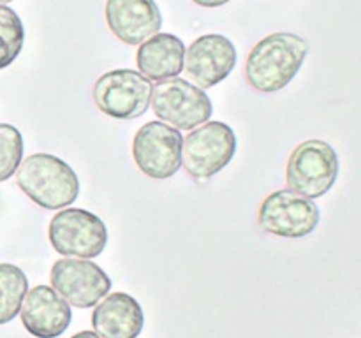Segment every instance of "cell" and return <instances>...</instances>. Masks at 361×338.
I'll return each mask as SVG.
<instances>
[{
	"label": "cell",
	"instance_id": "cell-5",
	"mask_svg": "<svg viewBox=\"0 0 361 338\" xmlns=\"http://www.w3.org/2000/svg\"><path fill=\"white\" fill-rule=\"evenodd\" d=\"M48 238L60 256L94 259L106 249L108 227L92 211L62 208L49 222Z\"/></svg>",
	"mask_w": 361,
	"mask_h": 338
},
{
	"label": "cell",
	"instance_id": "cell-19",
	"mask_svg": "<svg viewBox=\"0 0 361 338\" xmlns=\"http://www.w3.org/2000/svg\"><path fill=\"white\" fill-rule=\"evenodd\" d=\"M192 2L196 4V6L214 9V7H221V6H224V4L231 2V0H192Z\"/></svg>",
	"mask_w": 361,
	"mask_h": 338
},
{
	"label": "cell",
	"instance_id": "cell-15",
	"mask_svg": "<svg viewBox=\"0 0 361 338\" xmlns=\"http://www.w3.org/2000/svg\"><path fill=\"white\" fill-rule=\"evenodd\" d=\"M185 60V44L173 34H161L148 37L137 49V69L150 81H164L180 76Z\"/></svg>",
	"mask_w": 361,
	"mask_h": 338
},
{
	"label": "cell",
	"instance_id": "cell-6",
	"mask_svg": "<svg viewBox=\"0 0 361 338\" xmlns=\"http://www.w3.org/2000/svg\"><path fill=\"white\" fill-rule=\"evenodd\" d=\"M154 84L133 69H115L102 74L94 84L92 97L101 113L116 120L140 118L150 108Z\"/></svg>",
	"mask_w": 361,
	"mask_h": 338
},
{
	"label": "cell",
	"instance_id": "cell-11",
	"mask_svg": "<svg viewBox=\"0 0 361 338\" xmlns=\"http://www.w3.org/2000/svg\"><path fill=\"white\" fill-rule=\"evenodd\" d=\"M236 65V48L221 34H207L197 37L185 49V67L190 80L200 88H212L231 74Z\"/></svg>",
	"mask_w": 361,
	"mask_h": 338
},
{
	"label": "cell",
	"instance_id": "cell-13",
	"mask_svg": "<svg viewBox=\"0 0 361 338\" xmlns=\"http://www.w3.org/2000/svg\"><path fill=\"white\" fill-rule=\"evenodd\" d=\"M104 16L111 34L130 46L141 44L162 28L155 0H106Z\"/></svg>",
	"mask_w": 361,
	"mask_h": 338
},
{
	"label": "cell",
	"instance_id": "cell-8",
	"mask_svg": "<svg viewBox=\"0 0 361 338\" xmlns=\"http://www.w3.org/2000/svg\"><path fill=\"white\" fill-rule=\"evenodd\" d=\"M183 136L178 129L154 120L140 127L133 141L137 169L148 178L168 180L182 168Z\"/></svg>",
	"mask_w": 361,
	"mask_h": 338
},
{
	"label": "cell",
	"instance_id": "cell-4",
	"mask_svg": "<svg viewBox=\"0 0 361 338\" xmlns=\"http://www.w3.org/2000/svg\"><path fill=\"white\" fill-rule=\"evenodd\" d=\"M236 154V134L224 122H204L183 137L182 165L197 182L221 173Z\"/></svg>",
	"mask_w": 361,
	"mask_h": 338
},
{
	"label": "cell",
	"instance_id": "cell-12",
	"mask_svg": "<svg viewBox=\"0 0 361 338\" xmlns=\"http://www.w3.org/2000/svg\"><path fill=\"white\" fill-rule=\"evenodd\" d=\"M21 323L35 338H56L69 327L73 312L59 292L49 285H35L21 303Z\"/></svg>",
	"mask_w": 361,
	"mask_h": 338
},
{
	"label": "cell",
	"instance_id": "cell-10",
	"mask_svg": "<svg viewBox=\"0 0 361 338\" xmlns=\"http://www.w3.org/2000/svg\"><path fill=\"white\" fill-rule=\"evenodd\" d=\"M51 287L76 308H92L109 291L111 278L99 264L88 259H59L49 273Z\"/></svg>",
	"mask_w": 361,
	"mask_h": 338
},
{
	"label": "cell",
	"instance_id": "cell-18",
	"mask_svg": "<svg viewBox=\"0 0 361 338\" xmlns=\"http://www.w3.org/2000/svg\"><path fill=\"white\" fill-rule=\"evenodd\" d=\"M23 136L11 123H0V182H6L16 173L23 161Z\"/></svg>",
	"mask_w": 361,
	"mask_h": 338
},
{
	"label": "cell",
	"instance_id": "cell-16",
	"mask_svg": "<svg viewBox=\"0 0 361 338\" xmlns=\"http://www.w3.org/2000/svg\"><path fill=\"white\" fill-rule=\"evenodd\" d=\"M27 291L28 280L23 270L14 264L0 263V324H7L20 313Z\"/></svg>",
	"mask_w": 361,
	"mask_h": 338
},
{
	"label": "cell",
	"instance_id": "cell-1",
	"mask_svg": "<svg viewBox=\"0 0 361 338\" xmlns=\"http://www.w3.org/2000/svg\"><path fill=\"white\" fill-rule=\"evenodd\" d=\"M309 44L291 32H277L261 39L245 62V80L263 94H274L288 87L305 62Z\"/></svg>",
	"mask_w": 361,
	"mask_h": 338
},
{
	"label": "cell",
	"instance_id": "cell-3",
	"mask_svg": "<svg viewBox=\"0 0 361 338\" xmlns=\"http://www.w3.org/2000/svg\"><path fill=\"white\" fill-rule=\"evenodd\" d=\"M338 176V157L331 144L321 139L303 141L293 150L286 165V182L293 192L309 199L330 192Z\"/></svg>",
	"mask_w": 361,
	"mask_h": 338
},
{
	"label": "cell",
	"instance_id": "cell-7",
	"mask_svg": "<svg viewBox=\"0 0 361 338\" xmlns=\"http://www.w3.org/2000/svg\"><path fill=\"white\" fill-rule=\"evenodd\" d=\"M150 102L161 122L182 130L196 129L214 113L207 92L178 76L159 81Z\"/></svg>",
	"mask_w": 361,
	"mask_h": 338
},
{
	"label": "cell",
	"instance_id": "cell-14",
	"mask_svg": "<svg viewBox=\"0 0 361 338\" xmlns=\"http://www.w3.org/2000/svg\"><path fill=\"white\" fill-rule=\"evenodd\" d=\"M143 324V308L127 292H108L92 312V326L101 338H137Z\"/></svg>",
	"mask_w": 361,
	"mask_h": 338
},
{
	"label": "cell",
	"instance_id": "cell-2",
	"mask_svg": "<svg viewBox=\"0 0 361 338\" xmlns=\"http://www.w3.org/2000/svg\"><path fill=\"white\" fill-rule=\"evenodd\" d=\"M16 183L32 203L62 210L80 196V180L66 161L51 154L28 155L16 169Z\"/></svg>",
	"mask_w": 361,
	"mask_h": 338
},
{
	"label": "cell",
	"instance_id": "cell-17",
	"mask_svg": "<svg viewBox=\"0 0 361 338\" xmlns=\"http://www.w3.org/2000/svg\"><path fill=\"white\" fill-rule=\"evenodd\" d=\"M25 28L16 11L0 4V70L9 67L23 49Z\"/></svg>",
	"mask_w": 361,
	"mask_h": 338
},
{
	"label": "cell",
	"instance_id": "cell-9",
	"mask_svg": "<svg viewBox=\"0 0 361 338\" xmlns=\"http://www.w3.org/2000/svg\"><path fill=\"white\" fill-rule=\"evenodd\" d=\"M319 218L317 204L291 189L271 192L257 211V222L263 231L291 239L303 238L316 231Z\"/></svg>",
	"mask_w": 361,
	"mask_h": 338
},
{
	"label": "cell",
	"instance_id": "cell-21",
	"mask_svg": "<svg viewBox=\"0 0 361 338\" xmlns=\"http://www.w3.org/2000/svg\"><path fill=\"white\" fill-rule=\"evenodd\" d=\"M6 2H11V0H0V4H6Z\"/></svg>",
	"mask_w": 361,
	"mask_h": 338
},
{
	"label": "cell",
	"instance_id": "cell-20",
	"mask_svg": "<svg viewBox=\"0 0 361 338\" xmlns=\"http://www.w3.org/2000/svg\"><path fill=\"white\" fill-rule=\"evenodd\" d=\"M71 338H101L97 333H94V331H80V333L73 334Z\"/></svg>",
	"mask_w": 361,
	"mask_h": 338
}]
</instances>
